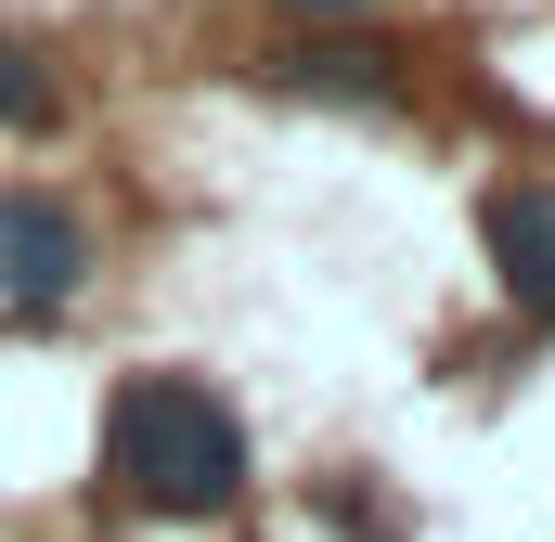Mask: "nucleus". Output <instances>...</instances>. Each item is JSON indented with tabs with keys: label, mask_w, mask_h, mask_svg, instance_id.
Instances as JSON below:
<instances>
[{
	"label": "nucleus",
	"mask_w": 555,
	"mask_h": 542,
	"mask_svg": "<svg viewBox=\"0 0 555 542\" xmlns=\"http://www.w3.org/2000/svg\"><path fill=\"white\" fill-rule=\"evenodd\" d=\"M310 13H349V0H310Z\"/></svg>",
	"instance_id": "obj_6"
},
{
	"label": "nucleus",
	"mask_w": 555,
	"mask_h": 542,
	"mask_svg": "<svg viewBox=\"0 0 555 542\" xmlns=\"http://www.w3.org/2000/svg\"><path fill=\"white\" fill-rule=\"evenodd\" d=\"M78 271H91V246H78V220L52 194H0V297L13 310H52Z\"/></svg>",
	"instance_id": "obj_2"
},
{
	"label": "nucleus",
	"mask_w": 555,
	"mask_h": 542,
	"mask_svg": "<svg viewBox=\"0 0 555 542\" xmlns=\"http://www.w3.org/2000/svg\"><path fill=\"white\" fill-rule=\"evenodd\" d=\"M491 259H504V284H517L530 310H555V181L491 194Z\"/></svg>",
	"instance_id": "obj_3"
},
{
	"label": "nucleus",
	"mask_w": 555,
	"mask_h": 542,
	"mask_svg": "<svg viewBox=\"0 0 555 542\" xmlns=\"http://www.w3.org/2000/svg\"><path fill=\"white\" fill-rule=\"evenodd\" d=\"M104 465L130 478V504H155V517H207V504L246 491V426H233V401H207L194 375H130L104 401Z\"/></svg>",
	"instance_id": "obj_1"
},
{
	"label": "nucleus",
	"mask_w": 555,
	"mask_h": 542,
	"mask_svg": "<svg viewBox=\"0 0 555 542\" xmlns=\"http://www.w3.org/2000/svg\"><path fill=\"white\" fill-rule=\"evenodd\" d=\"M375 65L388 52H297V78H323V91H375Z\"/></svg>",
	"instance_id": "obj_4"
},
{
	"label": "nucleus",
	"mask_w": 555,
	"mask_h": 542,
	"mask_svg": "<svg viewBox=\"0 0 555 542\" xmlns=\"http://www.w3.org/2000/svg\"><path fill=\"white\" fill-rule=\"evenodd\" d=\"M0 104H13V117H39V78H26V52H0Z\"/></svg>",
	"instance_id": "obj_5"
}]
</instances>
